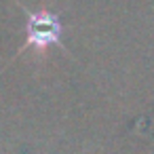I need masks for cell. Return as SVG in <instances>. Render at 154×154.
<instances>
[{
    "label": "cell",
    "mask_w": 154,
    "mask_h": 154,
    "mask_svg": "<svg viewBox=\"0 0 154 154\" xmlns=\"http://www.w3.org/2000/svg\"><path fill=\"white\" fill-rule=\"evenodd\" d=\"M59 34H61V23L53 13L40 11V13L28 15V23H26L28 47L47 49V47L59 42Z\"/></svg>",
    "instance_id": "obj_1"
}]
</instances>
